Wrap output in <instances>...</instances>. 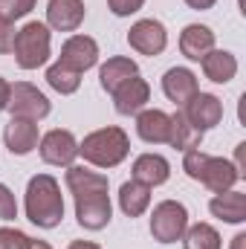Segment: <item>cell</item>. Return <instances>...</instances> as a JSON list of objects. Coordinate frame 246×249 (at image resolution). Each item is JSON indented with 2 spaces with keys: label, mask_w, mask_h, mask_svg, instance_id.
Segmentation results:
<instances>
[{
  "label": "cell",
  "mask_w": 246,
  "mask_h": 249,
  "mask_svg": "<svg viewBox=\"0 0 246 249\" xmlns=\"http://www.w3.org/2000/svg\"><path fill=\"white\" fill-rule=\"evenodd\" d=\"M15 29H12V23H6V20H0V53H12V47H15Z\"/></svg>",
  "instance_id": "obj_30"
},
{
  "label": "cell",
  "mask_w": 246,
  "mask_h": 249,
  "mask_svg": "<svg viewBox=\"0 0 246 249\" xmlns=\"http://www.w3.org/2000/svg\"><path fill=\"white\" fill-rule=\"evenodd\" d=\"M3 139H6V148L12 154L23 157V154H29L38 145V124L26 122V119H12L3 127Z\"/></svg>",
  "instance_id": "obj_16"
},
{
  "label": "cell",
  "mask_w": 246,
  "mask_h": 249,
  "mask_svg": "<svg viewBox=\"0 0 246 249\" xmlns=\"http://www.w3.org/2000/svg\"><path fill=\"white\" fill-rule=\"evenodd\" d=\"M232 249H246V235H244V232L232 238Z\"/></svg>",
  "instance_id": "obj_34"
},
{
  "label": "cell",
  "mask_w": 246,
  "mask_h": 249,
  "mask_svg": "<svg viewBox=\"0 0 246 249\" xmlns=\"http://www.w3.org/2000/svg\"><path fill=\"white\" fill-rule=\"evenodd\" d=\"M67 186L75 197V217L84 229L99 232L110 223V197H107V177L87 171L81 165L67 168Z\"/></svg>",
  "instance_id": "obj_1"
},
{
  "label": "cell",
  "mask_w": 246,
  "mask_h": 249,
  "mask_svg": "<svg viewBox=\"0 0 246 249\" xmlns=\"http://www.w3.org/2000/svg\"><path fill=\"white\" fill-rule=\"evenodd\" d=\"M6 102H9V84L0 78V110H6Z\"/></svg>",
  "instance_id": "obj_31"
},
{
  "label": "cell",
  "mask_w": 246,
  "mask_h": 249,
  "mask_svg": "<svg viewBox=\"0 0 246 249\" xmlns=\"http://www.w3.org/2000/svg\"><path fill=\"white\" fill-rule=\"evenodd\" d=\"M180 241L185 244V249H220V235H217V229L209 226V223H194V226H188Z\"/></svg>",
  "instance_id": "obj_24"
},
{
  "label": "cell",
  "mask_w": 246,
  "mask_h": 249,
  "mask_svg": "<svg viewBox=\"0 0 246 249\" xmlns=\"http://www.w3.org/2000/svg\"><path fill=\"white\" fill-rule=\"evenodd\" d=\"M142 3H145V0H107L110 12L119 15V18H127V15H133V12H139Z\"/></svg>",
  "instance_id": "obj_29"
},
{
  "label": "cell",
  "mask_w": 246,
  "mask_h": 249,
  "mask_svg": "<svg viewBox=\"0 0 246 249\" xmlns=\"http://www.w3.org/2000/svg\"><path fill=\"white\" fill-rule=\"evenodd\" d=\"M136 133L145 142H168L171 139V116L162 110H139Z\"/></svg>",
  "instance_id": "obj_18"
},
{
  "label": "cell",
  "mask_w": 246,
  "mask_h": 249,
  "mask_svg": "<svg viewBox=\"0 0 246 249\" xmlns=\"http://www.w3.org/2000/svg\"><path fill=\"white\" fill-rule=\"evenodd\" d=\"M47 20L58 32H75L84 20V3L81 0H50Z\"/></svg>",
  "instance_id": "obj_13"
},
{
  "label": "cell",
  "mask_w": 246,
  "mask_h": 249,
  "mask_svg": "<svg viewBox=\"0 0 246 249\" xmlns=\"http://www.w3.org/2000/svg\"><path fill=\"white\" fill-rule=\"evenodd\" d=\"M0 249H32V238L18 229H0Z\"/></svg>",
  "instance_id": "obj_27"
},
{
  "label": "cell",
  "mask_w": 246,
  "mask_h": 249,
  "mask_svg": "<svg viewBox=\"0 0 246 249\" xmlns=\"http://www.w3.org/2000/svg\"><path fill=\"white\" fill-rule=\"evenodd\" d=\"M96 61H99V44H96L93 38H87V35H72V38L64 44L61 61L58 64L81 75L84 70L96 67Z\"/></svg>",
  "instance_id": "obj_11"
},
{
  "label": "cell",
  "mask_w": 246,
  "mask_h": 249,
  "mask_svg": "<svg viewBox=\"0 0 246 249\" xmlns=\"http://www.w3.org/2000/svg\"><path fill=\"white\" fill-rule=\"evenodd\" d=\"M130 151V142H127V133L122 127H102V130H93L90 136H84V142L78 145V154L96 165V168H113L119 165Z\"/></svg>",
  "instance_id": "obj_4"
},
{
  "label": "cell",
  "mask_w": 246,
  "mask_h": 249,
  "mask_svg": "<svg viewBox=\"0 0 246 249\" xmlns=\"http://www.w3.org/2000/svg\"><path fill=\"white\" fill-rule=\"evenodd\" d=\"M148 203H151V188L148 186L130 180V183H124L119 188V206H122V212L127 217H139L148 209Z\"/></svg>",
  "instance_id": "obj_22"
},
{
  "label": "cell",
  "mask_w": 246,
  "mask_h": 249,
  "mask_svg": "<svg viewBox=\"0 0 246 249\" xmlns=\"http://www.w3.org/2000/svg\"><path fill=\"white\" fill-rule=\"evenodd\" d=\"M110 96H113L116 110H119L122 116H133V113H139V110L148 105L151 87H148V81H142L139 75H130V78H127L124 84H119Z\"/></svg>",
  "instance_id": "obj_12"
},
{
  "label": "cell",
  "mask_w": 246,
  "mask_h": 249,
  "mask_svg": "<svg viewBox=\"0 0 246 249\" xmlns=\"http://www.w3.org/2000/svg\"><path fill=\"white\" fill-rule=\"evenodd\" d=\"M162 90H165V96H168L174 105H180V107H183L194 93H200L194 72L185 70V67H171V70L162 75Z\"/></svg>",
  "instance_id": "obj_14"
},
{
  "label": "cell",
  "mask_w": 246,
  "mask_h": 249,
  "mask_svg": "<svg viewBox=\"0 0 246 249\" xmlns=\"http://www.w3.org/2000/svg\"><path fill=\"white\" fill-rule=\"evenodd\" d=\"M18 217V203H15V194L0 183V220H15Z\"/></svg>",
  "instance_id": "obj_28"
},
{
  "label": "cell",
  "mask_w": 246,
  "mask_h": 249,
  "mask_svg": "<svg viewBox=\"0 0 246 249\" xmlns=\"http://www.w3.org/2000/svg\"><path fill=\"white\" fill-rule=\"evenodd\" d=\"M200 64H203L206 78L214 81V84H226V81H232L235 72H238V61H235V55H232V53H220V50H211L209 55H203Z\"/></svg>",
  "instance_id": "obj_20"
},
{
  "label": "cell",
  "mask_w": 246,
  "mask_h": 249,
  "mask_svg": "<svg viewBox=\"0 0 246 249\" xmlns=\"http://www.w3.org/2000/svg\"><path fill=\"white\" fill-rule=\"evenodd\" d=\"M35 0H0V20L12 23L18 18H23L26 12H32Z\"/></svg>",
  "instance_id": "obj_26"
},
{
  "label": "cell",
  "mask_w": 246,
  "mask_h": 249,
  "mask_svg": "<svg viewBox=\"0 0 246 249\" xmlns=\"http://www.w3.org/2000/svg\"><path fill=\"white\" fill-rule=\"evenodd\" d=\"M180 50H183L185 58L200 61L203 55H209L214 50V32L209 26H200V23L185 26L183 35H180Z\"/></svg>",
  "instance_id": "obj_17"
},
{
  "label": "cell",
  "mask_w": 246,
  "mask_h": 249,
  "mask_svg": "<svg viewBox=\"0 0 246 249\" xmlns=\"http://www.w3.org/2000/svg\"><path fill=\"white\" fill-rule=\"evenodd\" d=\"M185 3H188L191 9H200V12H203V9H211V6H214V0H185Z\"/></svg>",
  "instance_id": "obj_32"
},
{
  "label": "cell",
  "mask_w": 246,
  "mask_h": 249,
  "mask_svg": "<svg viewBox=\"0 0 246 249\" xmlns=\"http://www.w3.org/2000/svg\"><path fill=\"white\" fill-rule=\"evenodd\" d=\"M171 177V165L165 157L159 154H142L136 162H133V180L142 183V186H162L165 180Z\"/></svg>",
  "instance_id": "obj_15"
},
{
  "label": "cell",
  "mask_w": 246,
  "mask_h": 249,
  "mask_svg": "<svg viewBox=\"0 0 246 249\" xmlns=\"http://www.w3.org/2000/svg\"><path fill=\"white\" fill-rule=\"evenodd\" d=\"M47 81H50L53 90H58V93H64V96H70V93L78 90L81 75L72 72V70H67V67H61V64H53V67L47 70Z\"/></svg>",
  "instance_id": "obj_25"
},
{
  "label": "cell",
  "mask_w": 246,
  "mask_h": 249,
  "mask_svg": "<svg viewBox=\"0 0 246 249\" xmlns=\"http://www.w3.org/2000/svg\"><path fill=\"white\" fill-rule=\"evenodd\" d=\"M188 229V212L177 200H162L151 214V235L159 244H174Z\"/></svg>",
  "instance_id": "obj_6"
},
{
  "label": "cell",
  "mask_w": 246,
  "mask_h": 249,
  "mask_svg": "<svg viewBox=\"0 0 246 249\" xmlns=\"http://www.w3.org/2000/svg\"><path fill=\"white\" fill-rule=\"evenodd\" d=\"M200 142H203V133L185 122L183 113L171 116V139H168V145H174L180 151H191V148H200Z\"/></svg>",
  "instance_id": "obj_23"
},
{
  "label": "cell",
  "mask_w": 246,
  "mask_h": 249,
  "mask_svg": "<svg viewBox=\"0 0 246 249\" xmlns=\"http://www.w3.org/2000/svg\"><path fill=\"white\" fill-rule=\"evenodd\" d=\"M6 107L12 110V119H26V122H38L44 116H50V102L47 96L26 84V81H18V84H9V102Z\"/></svg>",
  "instance_id": "obj_7"
},
{
  "label": "cell",
  "mask_w": 246,
  "mask_h": 249,
  "mask_svg": "<svg viewBox=\"0 0 246 249\" xmlns=\"http://www.w3.org/2000/svg\"><path fill=\"white\" fill-rule=\"evenodd\" d=\"M180 113L185 116V122L191 124V127H197L200 133H206L209 127L220 124V119H223V105H220V99H217V96L194 93V96L183 105V110H180Z\"/></svg>",
  "instance_id": "obj_8"
},
{
  "label": "cell",
  "mask_w": 246,
  "mask_h": 249,
  "mask_svg": "<svg viewBox=\"0 0 246 249\" xmlns=\"http://www.w3.org/2000/svg\"><path fill=\"white\" fill-rule=\"evenodd\" d=\"M12 53H15L18 67H23V70H38V67H44V64L50 61V29H47L44 23H38V20L26 23V26L15 35Z\"/></svg>",
  "instance_id": "obj_5"
},
{
  "label": "cell",
  "mask_w": 246,
  "mask_h": 249,
  "mask_svg": "<svg viewBox=\"0 0 246 249\" xmlns=\"http://www.w3.org/2000/svg\"><path fill=\"white\" fill-rule=\"evenodd\" d=\"M32 249H53L47 241H32Z\"/></svg>",
  "instance_id": "obj_35"
},
{
  "label": "cell",
  "mask_w": 246,
  "mask_h": 249,
  "mask_svg": "<svg viewBox=\"0 0 246 249\" xmlns=\"http://www.w3.org/2000/svg\"><path fill=\"white\" fill-rule=\"evenodd\" d=\"M26 217L41 229H55L64 217V200L55 177L38 174L26 186Z\"/></svg>",
  "instance_id": "obj_2"
},
{
  "label": "cell",
  "mask_w": 246,
  "mask_h": 249,
  "mask_svg": "<svg viewBox=\"0 0 246 249\" xmlns=\"http://www.w3.org/2000/svg\"><path fill=\"white\" fill-rule=\"evenodd\" d=\"M70 249H102L99 244H90V241H72Z\"/></svg>",
  "instance_id": "obj_33"
},
{
  "label": "cell",
  "mask_w": 246,
  "mask_h": 249,
  "mask_svg": "<svg viewBox=\"0 0 246 249\" xmlns=\"http://www.w3.org/2000/svg\"><path fill=\"white\" fill-rule=\"evenodd\" d=\"M127 44L142 53V55H159L168 44V35H165V26L159 20H136L127 32Z\"/></svg>",
  "instance_id": "obj_9"
},
{
  "label": "cell",
  "mask_w": 246,
  "mask_h": 249,
  "mask_svg": "<svg viewBox=\"0 0 246 249\" xmlns=\"http://www.w3.org/2000/svg\"><path fill=\"white\" fill-rule=\"evenodd\" d=\"M130 75H139V70H136V64L130 61V58H107V64L99 70V81H102V87L107 90V93H113L119 84H124Z\"/></svg>",
  "instance_id": "obj_21"
},
{
  "label": "cell",
  "mask_w": 246,
  "mask_h": 249,
  "mask_svg": "<svg viewBox=\"0 0 246 249\" xmlns=\"http://www.w3.org/2000/svg\"><path fill=\"white\" fill-rule=\"evenodd\" d=\"M211 214L226 223H244L246 220V194L244 191H223L209 203Z\"/></svg>",
  "instance_id": "obj_19"
},
{
  "label": "cell",
  "mask_w": 246,
  "mask_h": 249,
  "mask_svg": "<svg viewBox=\"0 0 246 249\" xmlns=\"http://www.w3.org/2000/svg\"><path fill=\"white\" fill-rule=\"evenodd\" d=\"M183 168H185V174H188L191 180H200L203 186L211 188L214 194L229 191V188L241 180V174H238L235 162L220 160V157H209V154H203L200 148L185 151Z\"/></svg>",
  "instance_id": "obj_3"
},
{
  "label": "cell",
  "mask_w": 246,
  "mask_h": 249,
  "mask_svg": "<svg viewBox=\"0 0 246 249\" xmlns=\"http://www.w3.org/2000/svg\"><path fill=\"white\" fill-rule=\"evenodd\" d=\"M78 157V142L70 130H50L44 139H41V160L50 162V165H72V160Z\"/></svg>",
  "instance_id": "obj_10"
}]
</instances>
